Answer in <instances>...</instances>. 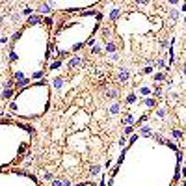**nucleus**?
Returning <instances> with one entry per match:
<instances>
[{
	"mask_svg": "<svg viewBox=\"0 0 186 186\" xmlns=\"http://www.w3.org/2000/svg\"><path fill=\"white\" fill-rule=\"evenodd\" d=\"M110 60H114V62H116V60H119V54H117V52L110 54Z\"/></svg>",
	"mask_w": 186,
	"mask_h": 186,
	"instance_id": "e433bc0d",
	"label": "nucleus"
},
{
	"mask_svg": "<svg viewBox=\"0 0 186 186\" xmlns=\"http://www.w3.org/2000/svg\"><path fill=\"white\" fill-rule=\"evenodd\" d=\"M91 52L93 54H101L102 52V45H101V43H95V45L91 47Z\"/></svg>",
	"mask_w": 186,
	"mask_h": 186,
	"instance_id": "aec40b11",
	"label": "nucleus"
},
{
	"mask_svg": "<svg viewBox=\"0 0 186 186\" xmlns=\"http://www.w3.org/2000/svg\"><path fill=\"white\" fill-rule=\"evenodd\" d=\"M129 76H130L129 67H121V69H119V74H117V80H119V82H126V80H129Z\"/></svg>",
	"mask_w": 186,
	"mask_h": 186,
	"instance_id": "39448f33",
	"label": "nucleus"
},
{
	"mask_svg": "<svg viewBox=\"0 0 186 186\" xmlns=\"http://www.w3.org/2000/svg\"><path fill=\"white\" fill-rule=\"evenodd\" d=\"M125 101H126V104H134V102L138 101V95H136V93H129Z\"/></svg>",
	"mask_w": 186,
	"mask_h": 186,
	"instance_id": "4468645a",
	"label": "nucleus"
},
{
	"mask_svg": "<svg viewBox=\"0 0 186 186\" xmlns=\"http://www.w3.org/2000/svg\"><path fill=\"white\" fill-rule=\"evenodd\" d=\"M22 15H28V17H30V15H34V7L24 6V7H22Z\"/></svg>",
	"mask_w": 186,
	"mask_h": 186,
	"instance_id": "5701e85b",
	"label": "nucleus"
},
{
	"mask_svg": "<svg viewBox=\"0 0 186 186\" xmlns=\"http://www.w3.org/2000/svg\"><path fill=\"white\" fill-rule=\"evenodd\" d=\"M43 179H45V181H50V183H52V181H54V175H52V173H45V175H43Z\"/></svg>",
	"mask_w": 186,
	"mask_h": 186,
	"instance_id": "2f4dec72",
	"label": "nucleus"
},
{
	"mask_svg": "<svg viewBox=\"0 0 186 186\" xmlns=\"http://www.w3.org/2000/svg\"><path fill=\"white\" fill-rule=\"evenodd\" d=\"M50 186H63V183H62L60 179H54V181H52V184H50Z\"/></svg>",
	"mask_w": 186,
	"mask_h": 186,
	"instance_id": "f704fd0d",
	"label": "nucleus"
},
{
	"mask_svg": "<svg viewBox=\"0 0 186 186\" xmlns=\"http://www.w3.org/2000/svg\"><path fill=\"white\" fill-rule=\"evenodd\" d=\"M11 95H13V89H4V91L0 93V99H2V101H7Z\"/></svg>",
	"mask_w": 186,
	"mask_h": 186,
	"instance_id": "2eb2a0df",
	"label": "nucleus"
},
{
	"mask_svg": "<svg viewBox=\"0 0 186 186\" xmlns=\"http://www.w3.org/2000/svg\"><path fill=\"white\" fill-rule=\"evenodd\" d=\"M104 95L108 99H117V97H119V91H117V89H106Z\"/></svg>",
	"mask_w": 186,
	"mask_h": 186,
	"instance_id": "f8f14e48",
	"label": "nucleus"
},
{
	"mask_svg": "<svg viewBox=\"0 0 186 186\" xmlns=\"http://www.w3.org/2000/svg\"><path fill=\"white\" fill-rule=\"evenodd\" d=\"M121 123H123L125 126H126V125H136V119H134L132 114H125V117L121 119Z\"/></svg>",
	"mask_w": 186,
	"mask_h": 186,
	"instance_id": "0eeeda50",
	"label": "nucleus"
},
{
	"mask_svg": "<svg viewBox=\"0 0 186 186\" xmlns=\"http://www.w3.org/2000/svg\"><path fill=\"white\" fill-rule=\"evenodd\" d=\"M26 147H28V145H26V143H24V145H21V149H19V155H22V153L26 151Z\"/></svg>",
	"mask_w": 186,
	"mask_h": 186,
	"instance_id": "58836bf2",
	"label": "nucleus"
},
{
	"mask_svg": "<svg viewBox=\"0 0 186 186\" xmlns=\"http://www.w3.org/2000/svg\"><path fill=\"white\" fill-rule=\"evenodd\" d=\"M6 43H7V37L6 35H0V45H6Z\"/></svg>",
	"mask_w": 186,
	"mask_h": 186,
	"instance_id": "4c0bfd02",
	"label": "nucleus"
},
{
	"mask_svg": "<svg viewBox=\"0 0 186 186\" xmlns=\"http://www.w3.org/2000/svg\"><path fill=\"white\" fill-rule=\"evenodd\" d=\"M121 15H123V9H121V7H114L112 11H110V15H108V19H110V22H116L117 19L121 17Z\"/></svg>",
	"mask_w": 186,
	"mask_h": 186,
	"instance_id": "7ed1b4c3",
	"label": "nucleus"
},
{
	"mask_svg": "<svg viewBox=\"0 0 186 186\" xmlns=\"http://www.w3.org/2000/svg\"><path fill=\"white\" fill-rule=\"evenodd\" d=\"M140 93H141V95H151L153 91H151L149 88H141V89H140Z\"/></svg>",
	"mask_w": 186,
	"mask_h": 186,
	"instance_id": "473e14b6",
	"label": "nucleus"
},
{
	"mask_svg": "<svg viewBox=\"0 0 186 186\" xmlns=\"http://www.w3.org/2000/svg\"><path fill=\"white\" fill-rule=\"evenodd\" d=\"M82 65V58L80 56H74L69 60V69H78V67Z\"/></svg>",
	"mask_w": 186,
	"mask_h": 186,
	"instance_id": "423d86ee",
	"label": "nucleus"
},
{
	"mask_svg": "<svg viewBox=\"0 0 186 186\" xmlns=\"http://www.w3.org/2000/svg\"><path fill=\"white\" fill-rule=\"evenodd\" d=\"M102 37H104V41H110V37H112V30L110 28H102Z\"/></svg>",
	"mask_w": 186,
	"mask_h": 186,
	"instance_id": "a211bd4d",
	"label": "nucleus"
},
{
	"mask_svg": "<svg viewBox=\"0 0 186 186\" xmlns=\"http://www.w3.org/2000/svg\"><path fill=\"white\" fill-rule=\"evenodd\" d=\"M183 186H186V181H184V183H183Z\"/></svg>",
	"mask_w": 186,
	"mask_h": 186,
	"instance_id": "de8ad7c7",
	"label": "nucleus"
},
{
	"mask_svg": "<svg viewBox=\"0 0 186 186\" xmlns=\"http://www.w3.org/2000/svg\"><path fill=\"white\" fill-rule=\"evenodd\" d=\"M52 9H54V2H43V4H39V7L35 11H37V15H49L50 17Z\"/></svg>",
	"mask_w": 186,
	"mask_h": 186,
	"instance_id": "f257e3e1",
	"label": "nucleus"
},
{
	"mask_svg": "<svg viewBox=\"0 0 186 186\" xmlns=\"http://www.w3.org/2000/svg\"><path fill=\"white\" fill-rule=\"evenodd\" d=\"M89 173H91V175H99V173H101V166H99V164H93L91 168H89Z\"/></svg>",
	"mask_w": 186,
	"mask_h": 186,
	"instance_id": "6ab92c4d",
	"label": "nucleus"
},
{
	"mask_svg": "<svg viewBox=\"0 0 186 186\" xmlns=\"http://www.w3.org/2000/svg\"><path fill=\"white\" fill-rule=\"evenodd\" d=\"M181 11H186V2H181Z\"/></svg>",
	"mask_w": 186,
	"mask_h": 186,
	"instance_id": "37998d69",
	"label": "nucleus"
},
{
	"mask_svg": "<svg viewBox=\"0 0 186 186\" xmlns=\"http://www.w3.org/2000/svg\"><path fill=\"white\" fill-rule=\"evenodd\" d=\"M4 24V17H2V15H0V26H2Z\"/></svg>",
	"mask_w": 186,
	"mask_h": 186,
	"instance_id": "49530a36",
	"label": "nucleus"
},
{
	"mask_svg": "<svg viewBox=\"0 0 186 186\" xmlns=\"http://www.w3.org/2000/svg\"><path fill=\"white\" fill-rule=\"evenodd\" d=\"M166 114H168V112H166V108H158V110H156V116L160 117V119H164Z\"/></svg>",
	"mask_w": 186,
	"mask_h": 186,
	"instance_id": "bb28decb",
	"label": "nucleus"
},
{
	"mask_svg": "<svg viewBox=\"0 0 186 186\" xmlns=\"http://www.w3.org/2000/svg\"><path fill=\"white\" fill-rule=\"evenodd\" d=\"M126 143H129V141H126V138L123 136V138L119 140V147H121V149H125V147H126Z\"/></svg>",
	"mask_w": 186,
	"mask_h": 186,
	"instance_id": "7c9ffc66",
	"label": "nucleus"
},
{
	"mask_svg": "<svg viewBox=\"0 0 186 186\" xmlns=\"http://www.w3.org/2000/svg\"><path fill=\"white\" fill-rule=\"evenodd\" d=\"M140 136H145V138H153L155 136V132H153V129L149 125H140Z\"/></svg>",
	"mask_w": 186,
	"mask_h": 186,
	"instance_id": "f03ea898",
	"label": "nucleus"
},
{
	"mask_svg": "<svg viewBox=\"0 0 186 186\" xmlns=\"http://www.w3.org/2000/svg\"><path fill=\"white\" fill-rule=\"evenodd\" d=\"M119 112H121V104H119V102H114V104L108 108V114H110V116H117Z\"/></svg>",
	"mask_w": 186,
	"mask_h": 186,
	"instance_id": "6e6552de",
	"label": "nucleus"
},
{
	"mask_svg": "<svg viewBox=\"0 0 186 186\" xmlns=\"http://www.w3.org/2000/svg\"><path fill=\"white\" fill-rule=\"evenodd\" d=\"M110 166H112V160H110V158H108V160H106V162H104V168H106V169H108V168H110Z\"/></svg>",
	"mask_w": 186,
	"mask_h": 186,
	"instance_id": "a19ab883",
	"label": "nucleus"
},
{
	"mask_svg": "<svg viewBox=\"0 0 186 186\" xmlns=\"http://www.w3.org/2000/svg\"><path fill=\"white\" fill-rule=\"evenodd\" d=\"M43 24H45L47 28H52V24H54V19H52V17H45V19H43Z\"/></svg>",
	"mask_w": 186,
	"mask_h": 186,
	"instance_id": "412c9836",
	"label": "nucleus"
},
{
	"mask_svg": "<svg viewBox=\"0 0 186 186\" xmlns=\"http://www.w3.org/2000/svg\"><path fill=\"white\" fill-rule=\"evenodd\" d=\"M63 84H65V78H62V76L54 78V88H56V89H62Z\"/></svg>",
	"mask_w": 186,
	"mask_h": 186,
	"instance_id": "ddd939ff",
	"label": "nucleus"
},
{
	"mask_svg": "<svg viewBox=\"0 0 186 186\" xmlns=\"http://www.w3.org/2000/svg\"><path fill=\"white\" fill-rule=\"evenodd\" d=\"M155 65L158 67V69H164V71H169V67H168V63H166L164 60H156V62H155Z\"/></svg>",
	"mask_w": 186,
	"mask_h": 186,
	"instance_id": "dca6fc26",
	"label": "nucleus"
},
{
	"mask_svg": "<svg viewBox=\"0 0 186 186\" xmlns=\"http://www.w3.org/2000/svg\"><path fill=\"white\" fill-rule=\"evenodd\" d=\"M0 86H2V84H0Z\"/></svg>",
	"mask_w": 186,
	"mask_h": 186,
	"instance_id": "8fccbe9b",
	"label": "nucleus"
},
{
	"mask_svg": "<svg viewBox=\"0 0 186 186\" xmlns=\"http://www.w3.org/2000/svg\"><path fill=\"white\" fill-rule=\"evenodd\" d=\"M41 22H43L41 15L34 13V15H30V17H28V21H26V24H28V26H35V24H41Z\"/></svg>",
	"mask_w": 186,
	"mask_h": 186,
	"instance_id": "20e7f679",
	"label": "nucleus"
},
{
	"mask_svg": "<svg viewBox=\"0 0 186 186\" xmlns=\"http://www.w3.org/2000/svg\"><path fill=\"white\" fill-rule=\"evenodd\" d=\"M104 50L108 54H114V52H116V43H114V41H106L104 43Z\"/></svg>",
	"mask_w": 186,
	"mask_h": 186,
	"instance_id": "1a4fd4ad",
	"label": "nucleus"
},
{
	"mask_svg": "<svg viewBox=\"0 0 186 186\" xmlns=\"http://www.w3.org/2000/svg\"><path fill=\"white\" fill-rule=\"evenodd\" d=\"M160 95H162V88H160V86H156V88H155V91H153V97H160Z\"/></svg>",
	"mask_w": 186,
	"mask_h": 186,
	"instance_id": "c756f323",
	"label": "nucleus"
},
{
	"mask_svg": "<svg viewBox=\"0 0 186 186\" xmlns=\"http://www.w3.org/2000/svg\"><path fill=\"white\" fill-rule=\"evenodd\" d=\"M62 65H63V60H60V58H58V60L54 62V63H50V69H52V71H58Z\"/></svg>",
	"mask_w": 186,
	"mask_h": 186,
	"instance_id": "f3484780",
	"label": "nucleus"
},
{
	"mask_svg": "<svg viewBox=\"0 0 186 186\" xmlns=\"http://www.w3.org/2000/svg\"><path fill=\"white\" fill-rule=\"evenodd\" d=\"M62 183H63V186H71V181H69V179H63Z\"/></svg>",
	"mask_w": 186,
	"mask_h": 186,
	"instance_id": "79ce46f5",
	"label": "nucleus"
},
{
	"mask_svg": "<svg viewBox=\"0 0 186 186\" xmlns=\"http://www.w3.org/2000/svg\"><path fill=\"white\" fill-rule=\"evenodd\" d=\"M93 186H99V184H93Z\"/></svg>",
	"mask_w": 186,
	"mask_h": 186,
	"instance_id": "09e8293b",
	"label": "nucleus"
},
{
	"mask_svg": "<svg viewBox=\"0 0 186 186\" xmlns=\"http://www.w3.org/2000/svg\"><path fill=\"white\" fill-rule=\"evenodd\" d=\"M143 104L147 106V108H155V106H156V99L155 97H145L143 99Z\"/></svg>",
	"mask_w": 186,
	"mask_h": 186,
	"instance_id": "9d476101",
	"label": "nucleus"
},
{
	"mask_svg": "<svg viewBox=\"0 0 186 186\" xmlns=\"http://www.w3.org/2000/svg\"><path fill=\"white\" fill-rule=\"evenodd\" d=\"M21 35H22V30H19V32H15V34H13V35H11V45H13V43H15V41H17V39H19V37H21Z\"/></svg>",
	"mask_w": 186,
	"mask_h": 186,
	"instance_id": "b1692460",
	"label": "nucleus"
},
{
	"mask_svg": "<svg viewBox=\"0 0 186 186\" xmlns=\"http://www.w3.org/2000/svg\"><path fill=\"white\" fill-rule=\"evenodd\" d=\"M19 60V56H17V52H15V50L13 49H11L9 50V62H17Z\"/></svg>",
	"mask_w": 186,
	"mask_h": 186,
	"instance_id": "a878e982",
	"label": "nucleus"
},
{
	"mask_svg": "<svg viewBox=\"0 0 186 186\" xmlns=\"http://www.w3.org/2000/svg\"><path fill=\"white\" fill-rule=\"evenodd\" d=\"M181 173H183V177H186V164H184V168H183V171H181Z\"/></svg>",
	"mask_w": 186,
	"mask_h": 186,
	"instance_id": "c03bdc74",
	"label": "nucleus"
},
{
	"mask_svg": "<svg viewBox=\"0 0 186 186\" xmlns=\"http://www.w3.org/2000/svg\"><path fill=\"white\" fill-rule=\"evenodd\" d=\"M169 19H171V21H177V19H179V11L171 9V11H169Z\"/></svg>",
	"mask_w": 186,
	"mask_h": 186,
	"instance_id": "393cba45",
	"label": "nucleus"
},
{
	"mask_svg": "<svg viewBox=\"0 0 186 186\" xmlns=\"http://www.w3.org/2000/svg\"><path fill=\"white\" fill-rule=\"evenodd\" d=\"M41 76H43V71H37V73L32 74V78H41Z\"/></svg>",
	"mask_w": 186,
	"mask_h": 186,
	"instance_id": "c9c22d12",
	"label": "nucleus"
},
{
	"mask_svg": "<svg viewBox=\"0 0 186 186\" xmlns=\"http://www.w3.org/2000/svg\"><path fill=\"white\" fill-rule=\"evenodd\" d=\"M181 73H183V74H184V76H186V65L183 67V71H181Z\"/></svg>",
	"mask_w": 186,
	"mask_h": 186,
	"instance_id": "a18cd8bd",
	"label": "nucleus"
},
{
	"mask_svg": "<svg viewBox=\"0 0 186 186\" xmlns=\"http://www.w3.org/2000/svg\"><path fill=\"white\" fill-rule=\"evenodd\" d=\"M138 136H140V134H130V140H129V143H134V141L138 140Z\"/></svg>",
	"mask_w": 186,
	"mask_h": 186,
	"instance_id": "72a5a7b5",
	"label": "nucleus"
},
{
	"mask_svg": "<svg viewBox=\"0 0 186 186\" xmlns=\"http://www.w3.org/2000/svg\"><path fill=\"white\" fill-rule=\"evenodd\" d=\"M171 134H173V138H175V140H181V138H183V130H179V129H173Z\"/></svg>",
	"mask_w": 186,
	"mask_h": 186,
	"instance_id": "4be33fe9",
	"label": "nucleus"
},
{
	"mask_svg": "<svg viewBox=\"0 0 186 186\" xmlns=\"http://www.w3.org/2000/svg\"><path fill=\"white\" fill-rule=\"evenodd\" d=\"M153 67H155V65H145L141 73H143V74H153Z\"/></svg>",
	"mask_w": 186,
	"mask_h": 186,
	"instance_id": "cd10ccee",
	"label": "nucleus"
},
{
	"mask_svg": "<svg viewBox=\"0 0 186 186\" xmlns=\"http://www.w3.org/2000/svg\"><path fill=\"white\" fill-rule=\"evenodd\" d=\"M153 80H155V82H166L168 78H166L164 73H153Z\"/></svg>",
	"mask_w": 186,
	"mask_h": 186,
	"instance_id": "9b49d317",
	"label": "nucleus"
},
{
	"mask_svg": "<svg viewBox=\"0 0 186 186\" xmlns=\"http://www.w3.org/2000/svg\"><path fill=\"white\" fill-rule=\"evenodd\" d=\"M134 126L136 125H126L125 126V134H134Z\"/></svg>",
	"mask_w": 186,
	"mask_h": 186,
	"instance_id": "c85d7f7f",
	"label": "nucleus"
},
{
	"mask_svg": "<svg viewBox=\"0 0 186 186\" xmlns=\"http://www.w3.org/2000/svg\"><path fill=\"white\" fill-rule=\"evenodd\" d=\"M177 160H179V164L183 162V153H181V151H177Z\"/></svg>",
	"mask_w": 186,
	"mask_h": 186,
	"instance_id": "ea45409f",
	"label": "nucleus"
}]
</instances>
